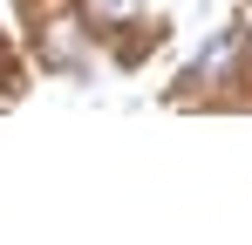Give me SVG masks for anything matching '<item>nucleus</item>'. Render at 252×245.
I'll return each mask as SVG.
<instances>
[{
	"label": "nucleus",
	"instance_id": "f257e3e1",
	"mask_svg": "<svg viewBox=\"0 0 252 245\" xmlns=\"http://www.w3.org/2000/svg\"><path fill=\"white\" fill-rule=\"evenodd\" d=\"M95 14H136V0H89Z\"/></svg>",
	"mask_w": 252,
	"mask_h": 245
}]
</instances>
